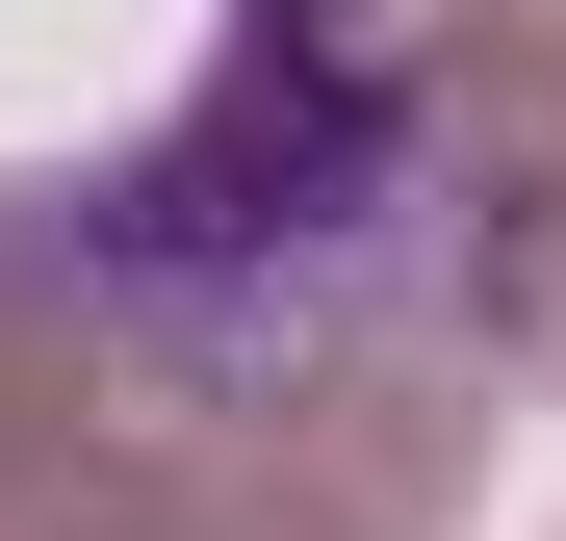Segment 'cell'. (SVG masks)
Masks as SVG:
<instances>
[{
  "instance_id": "cell-1",
  "label": "cell",
  "mask_w": 566,
  "mask_h": 541,
  "mask_svg": "<svg viewBox=\"0 0 566 541\" xmlns=\"http://www.w3.org/2000/svg\"><path fill=\"white\" fill-rule=\"evenodd\" d=\"M412 180H438V77L387 0H232L207 104L77 180V284L155 335H283L335 258L412 232Z\"/></svg>"
}]
</instances>
